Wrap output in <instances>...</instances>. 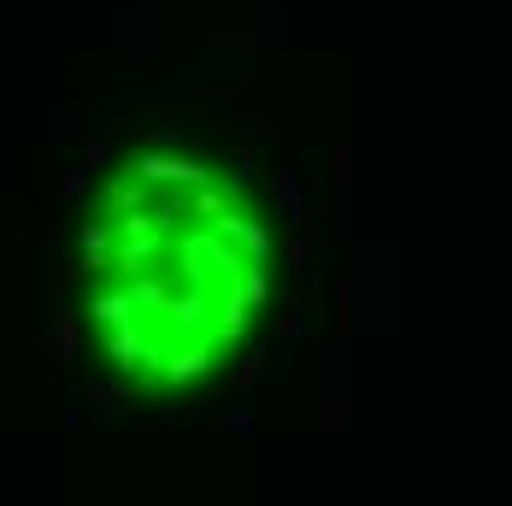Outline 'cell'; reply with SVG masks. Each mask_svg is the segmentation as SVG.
<instances>
[{
  "label": "cell",
  "mask_w": 512,
  "mask_h": 506,
  "mask_svg": "<svg viewBox=\"0 0 512 506\" xmlns=\"http://www.w3.org/2000/svg\"><path fill=\"white\" fill-rule=\"evenodd\" d=\"M89 312H95V324H112V330H118V324H136V318H130V312H136V301H130L124 289L95 295V306H89Z\"/></svg>",
  "instance_id": "2"
},
{
  "label": "cell",
  "mask_w": 512,
  "mask_h": 506,
  "mask_svg": "<svg viewBox=\"0 0 512 506\" xmlns=\"http://www.w3.org/2000/svg\"><path fill=\"white\" fill-rule=\"evenodd\" d=\"M89 189V171H59V201H77Z\"/></svg>",
  "instance_id": "6"
},
{
  "label": "cell",
  "mask_w": 512,
  "mask_h": 506,
  "mask_svg": "<svg viewBox=\"0 0 512 506\" xmlns=\"http://www.w3.org/2000/svg\"><path fill=\"white\" fill-rule=\"evenodd\" d=\"M106 354L118 359V365H136V359L148 354V342H142V324H118L112 330V342H106ZM148 383V377H142Z\"/></svg>",
  "instance_id": "1"
},
{
  "label": "cell",
  "mask_w": 512,
  "mask_h": 506,
  "mask_svg": "<svg viewBox=\"0 0 512 506\" xmlns=\"http://www.w3.org/2000/svg\"><path fill=\"white\" fill-rule=\"evenodd\" d=\"M277 195H283V206H289V218H295V224H307V195H301L295 165H283V171H277Z\"/></svg>",
  "instance_id": "3"
},
{
  "label": "cell",
  "mask_w": 512,
  "mask_h": 506,
  "mask_svg": "<svg viewBox=\"0 0 512 506\" xmlns=\"http://www.w3.org/2000/svg\"><path fill=\"white\" fill-rule=\"evenodd\" d=\"M136 201H142V183H118V189H112V206H118V212H130Z\"/></svg>",
  "instance_id": "7"
},
{
  "label": "cell",
  "mask_w": 512,
  "mask_h": 506,
  "mask_svg": "<svg viewBox=\"0 0 512 506\" xmlns=\"http://www.w3.org/2000/svg\"><path fill=\"white\" fill-rule=\"evenodd\" d=\"M148 253H154V242H124V248L112 253V271L136 283V271H142V259H148Z\"/></svg>",
  "instance_id": "4"
},
{
  "label": "cell",
  "mask_w": 512,
  "mask_h": 506,
  "mask_svg": "<svg viewBox=\"0 0 512 506\" xmlns=\"http://www.w3.org/2000/svg\"><path fill=\"white\" fill-rule=\"evenodd\" d=\"M83 259L112 265V230H106V224H83Z\"/></svg>",
  "instance_id": "5"
},
{
  "label": "cell",
  "mask_w": 512,
  "mask_h": 506,
  "mask_svg": "<svg viewBox=\"0 0 512 506\" xmlns=\"http://www.w3.org/2000/svg\"><path fill=\"white\" fill-rule=\"evenodd\" d=\"M59 348H65V359L77 354V324L71 318H59Z\"/></svg>",
  "instance_id": "8"
}]
</instances>
